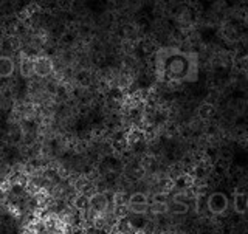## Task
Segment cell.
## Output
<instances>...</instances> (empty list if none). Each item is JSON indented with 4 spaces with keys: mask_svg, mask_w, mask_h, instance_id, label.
<instances>
[{
    "mask_svg": "<svg viewBox=\"0 0 248 234\" xmlns=\"http://www.w3.org/2000/svg\"><path fill=\"white\" fill-rule=\"evenodd\" d=\"M214 112V106L211 104H203L200 107V110H199V116L202 120H208V118H211V115Z\"/></svg>",
    "mask_w": 248,
    "mask_h": 234,
    "instance_id": "obj_11",
    "label": "cell"
},
{
    "mask_svg": "<svg viewBox=\"0 0 248 234\" xmlns=\"http://www.w3.org/2000/svg\"><path fill=\"white\" fill-rule=\"evenodd\" d=\"M144 140V132L138 127H132L126 132V143L127 146H137Z\"/></svg>",
    "mask_w": 248,
    "mask_h": 234,
    "instance_id": "obj_6",
    "label": "cell"
},
{
    "mask_svg": "<svg viewBox=\"0 0 248 234\" xmlns=\"http://www.w3.org/2000/svg\"><path fill=\"white\" fill-rule=\"evenodd\" d=\"M206 208L209 209V213H211V214L219 216V214L225 213V209L228 208V200H227V197L223 196V194L216 192V194H213V196L208 199Z\"/></svg>",
    "mask_w": 248,
    "mask_h": 234,
    "instance_id": "obj_3",
    "label": "cell"
},
{
    "mask_svg": "<svg viewBox=\"0 0 248 234\" xmlns=\"http://www.w3.org/2000/svg\"><path fill=\"white\" fill-rule=\"evenodd\" d=\"M127 208L130 214L143 216L147 213V209H149V200H147V197L143 192H135V194H132V196H129Z\"/></svg>",
    "mask_w": 248,
    "mask_h": 234,
    "instance_id": "obj_1",
    "label": "cell"
},
{
    "mask_svg": "<svg viewBox=\"0 0 248 234\" xmlns=\"http://www.w3.org/2000/svg\"><path fill=\"white\" fill-rule=\"evenodd\" d=\"M115 231H118L120 234H138L140 230L134 225L130 217H123V219H118L115 223Z\"/></svg>",
    "mask_w": 248,
    "mask_h": 234,
    "instance_id": "obj_5",
    "label": "cell"
},
{
    "mask_svg": "<svg viewBox=\"0 0 248 234\" xmlns=\"http://www.w3.org/2000/svg\"><path fill=\"white\" fill-rule=\"evenodd\" d=\"M53 72H54V64L50 58L46 56L34 58V78L37 76L39 79H45V78H50Z\"/></svg>",
    "mask_w": 248,
    "mask_h": 234,
    "instance_id": "obj_2",
    "label": "cell"
},
{
    "mask_svg": "<svg viewBox=\"0 0 248 234\" xmlns=\"http://www.w3.org/2000/svg\"><path fill=\"white\" fill-rule=\"evenodd\" d=\"M234 209L239 213V214H244L245 209H247V194H245V188L236 189V194H234Z\"/></svg>",
    "mask_w": 248,
    "mask_h": 234,
    "instance_id": "obj_7",
    "label": "cell"
},
{
    "mask_svg": "<svg viewBox=\"0 0 248 234\" xmlns=\"http://www.w3.org/2000/svg\"><path fill=\"white\" fill-rule=\"evenodd\" d=\"M147 211L155 214V216L165 214V213H168V202H152Z\"/></svg>",
    "mask_w": 248,
    "mask_h": 234,
    "instance_id": "obj_10",
    "label": "cell"
},
{
    "mask_svg": "<svg viewBox=\"0 0 248 234\" xmlns=\"http://www.w3.org/2000/svg\"><path fill=\"white\" fill-rule=\"evenodd\" d=\"M188 209L189 206L186 205V203H182V202H169L168 203V211H170L172 214H177V216H182V214H186L188 213Z\"/></svg>",
    "mask_w": 248,
    "mask_h": 234,
    "instance_id": "obj_9",
    "label": "cell"
},
{
    "mask_svg": "<svg viewBox=\"0 0 248 234\" xmlns=\"http://www.w3.org/2000/svg\"><path fill=\"white\" fill-rule=\"evenodd\" d=\"M19 72L23 78H27V79H33L34 78V59L22 54V58L19 61Z\"/></svg>",
    "mask_w": 248,
    "mask_h": 234,
    "instance_id": "obj_4",
    "label": "cell"
},
{
    "mask_svg": "<svg viewBox=\"0 0 248 234\" xmlns=\"http://www.w3.org/2000/svg\"><path fill=\"white\" fill-rule=\"evenodd\" d=\"M14 72V61L8 56H0V79L11 76Z\"/></svg>",
    "mask_w": 248,
    "mask_h": 234,
    "instance_id": "obj_8",
    "label": "cell"
}]
</instances>
